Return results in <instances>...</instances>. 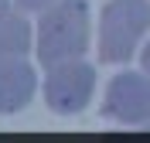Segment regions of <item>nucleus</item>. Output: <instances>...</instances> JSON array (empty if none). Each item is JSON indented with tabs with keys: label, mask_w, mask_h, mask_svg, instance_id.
<instances>
[{
	"label": "nucleus",
	"mask_w": 150,
	"mask_h": 143,
	"mask_svg": "<svg viewBox=\"0 0 150 143\" xmlns=\"http://www.w3.org/2000/svg\"><path fill=\"white\" fill-rule=\"evenodd\" d=\"M89 48V4L85 0H55L41 10L38 24V58L41 65H58L82 58Z\"/></svg>",
	"instance_id": "obj_1"
},
{
	"label": "nucleus",
	"mask_w": 150,
	"mask_h": 143,
	"mask_svg": "<svg viewBox=\"0 0 150 143\" xmlns=\"http://www.w3.org/2000/svg\"><path fill=\"white\" fill-rule=\"evenodd\" d=\"M150 31V0H109L99 17V55L103 61H130L137 44Z\"/></svg>",
	"instance_id": "obj_2"
},
{
	"label": "nucleus",
	"mask_w": 150,
	"mask_h": 143,
	"mask_svg": "<svg viewBox=\"0 0 150 143\" xmlns=\"http://www.w3.org/2000/svg\"><path fill=\"white\" fill-rule=\"evenodd\" d=\"M92 92H96V68L85 65L82 58L58 61V65L48 68L45 102L55 113H79V109H85Z\"/></svg>",
	"instance_id": "obj_3"
},
{
	"label": "nucleus",
	"mask_w": 150,
	"mask_h": 143,
	"mask_svg": "<svg viewBox=\"0 0 150 143\" xmlns=\"http://www.w3.org/2000/svg\"><path fill=\"white\" fill-rule=\"evenodd\" d=\"M103 116L116 123H147L150 119V75L140 72H123L109 82L103 99Z\"/></svg>",
	"instance_id": "obj_4"
},
{
	"label": "nucleus",
	"mask_w": 150,
	"mask_h": 143,
	"mask_svg": "<svg viewBox=\"0 0 150 143\" xmlns=\"http://www.w3.org/2000/svg\"><path fill=\"white\" fill-rule=\"evenodd\" d=\"M34 89H38L34 68L21 55L0 58V113H21L34 99Z\"/></svg>",
	"instance_id": "obj_5"
},
{
	"label": "nucleus",
	"mask_w": 150,
	"mask_h": 143,
	"mask_svg": "<svg viewBox=\"0 0 150 143\" xmlns=\"http://www.w3.org/2000/svg\"><path fill=\"white\" fill-rule=\"evenodd\" d=\"M31 48V24L21 17L10 0H0V58L28 55Z\"/></svg>",
	"instance_id": "obj_6"
},
{
	"label": "nucleus",
	"mask_w": 150,
	"mask_h": 143,
	"mask_svg": "<svg viewBox=\"0 0 150 143\" xmlns=\"http://www.w3.org/2000/svg\"><path fill=\"white\" fill-rule=\"evenodd\" d=\"M21 4V10H34V14H41V10H48L55 0H17Z\"/></svg>",
	"instance_id": "obj_7"
},
{
	"label": "nucleus",
	"mask_w": 150,
	"mask_h": 143,
	"mask_svg": "<svg viewBox=\"0 0 150 143\" xmlns=\"http://www.w3.org/2000/svg\"><path fill=\"white\" fill-rule=\"evenodd\" d=\"M140 61H143V72H147V75H150V44L143 48V55H140Z\"/></svg>",
	"instance_id": "obj_8"
}]
</instances>
